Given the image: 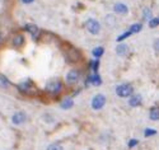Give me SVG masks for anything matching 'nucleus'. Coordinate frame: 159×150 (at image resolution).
<instances>
[{
	"label": "nucleus",
	"instance_id": "1",
	"mask_svg": "<svg viewBox=\"0 0 159 150\" xmlns=\"http://www.w3.org/2000/svg\"><path fill=\"white\" fill-rule=\"evenodd\" d=\"M132 92H134V89H132V87H131L130 84H121V85H118V87L116 88L117 95H118V97H121V98L131 97Z\"/></svg>",
	"mask_w": 159,
	"mask_h": 150
},
{
	"label": "nucleus",
	"instance_id": "2",
	"mask_svg": "<svg viewBox=\"0 0 159 150\" xmlns=\"http://www.w3.org/2000/svg\"><path fill=\"white\" fill-rule=\"evenodd\" d=\"M85 27H87V30L92 33V34H99V32H101V24H99V22L97 20V19H93V18H89V19H87V22H85Z\"/></svg>",
	"mask_w": 159,
	"mask_h": 150
},
{
	"label": "nucleus",
	"instance_id": "3",
	"mask_svg": "<svg viewBox=\"0 0 159 150\" xmlns=\"http://www.w3.org/2000/svg\"><path fill=\"white\" fill-rule=\"evenodd\" d=\"M104 104H106V97L103 94H97L93 97V99H92V108L96 110V111L103 108Z\"/></svg>",
	"mask_w": 159,
	"mask_h": 150
},
{
	"label": "nucleus",
	"instance_id": "4",
	"mask_svg": "<svg viewBox=\"0 0 159 150\" xmlns=\"http://www.w3.org/2000/svg\"><path fill=\"white\" fill-rule=\"evenodd\" d=\"M61 89H62V84L59 80H52L50 83H47V85H46V90L50 92L51 94H57Z\"/></svg>",
	"mask_w": 159,
	"mask_h": 150
},
{
	"label": "nucleus",
	"instance_id": "5",
	"mask_svg": "<svg viewBox=\"0 0 159 150\" xmlns=\"http://www.w3.org/2000/svg\"><path fill=\"white\" fill-rule=\"evenodd\" d=\"M79 78H80V73L74 69V70H70L68 73V75H66V81H68L69 84H75L79 80Z\"/></svg>",
	"mask_w": 159,
	"mask_h": 150
},
{
	"label": "nucleus",
	"instance_id": "6",
	"mask_svg": "<svg viewBox=\"0 0 159 150\" xmlns=\"http://www.w3.org/2000/svg\"><path fill=\"white\" fill-rule=\"evenodd\" d=\"M113 11L117 13V14L125 16V14H127V13H129V8H127L126 4H124V3H116V4L113 5Z\"/></svg>",
	"mask_w": 159,
	"mask_h": 150
},
{
	"label": "nucleus",
	"instance_id": "7",
	"mask_svg": "<svg viewBox=\"0 0 159 150\" xmlns=\"http://www.w3.org/2000/svg\"><path fill=\"white\" fill-rule=\"evenodd\" d=\"M24 121H25V115L23 112H17L11 117V122L14 125H20V124H23Z\"/></svg>",
	"mask_w": 159,
	"mask_h": 150
},
{
	"label": "nucleus",
	"instance_id": "8",
	"mask_svg": "<svg viewBox=\"0 0 159 150\" xmlns=\"http://www.w3.org/2000/svg\"><path fill=\"white\" fill-rule=\"evenodd\" d=\"M116 53L118 56H126L129 53V46L125 43H120L116 46Z\"/></svg>",
	"mask_w": 159,
	"mask_h": 150
},
{
	"label": "nucleus",
	"instance_id": "9",
	"mask_svg": "<svg viewBox=\"0 0 159 150\" xmlns=\"http://www.w3.org/2000/svg\"><path fill=\"white\" fill-rule=\"evenodd\" d=\"M129 104H130L131 107H138V106H140V104H141V95H139V94L132 95V97L130 98V101H129Z\"/></svg>",
	"mask_w": 159,
	"mask_h": 150
},
{
	"label": "nucleus",
	"instance_id": "10",
	"mask_svg": "<svg viewBox=\"0 0 159 150\" xmlns=\"http://www.w3.org/2000/svg\"><path fill=\"white\" fill-rule=\"evenodd\" d=\"M11 43L14 45L16 47H20V46H23V45H24V37H23L22 34H17V36H14V38H13V41H11Z\"/></svg>",
	"mask_w": 159,
	"mask_h": 150
},
{
	"label": "nucleus",
	"instance_id": "11",
	"mask_svg": "<svg viewBox=\"0 0 159 150\" xmlns=\"http://www.w3.org/2000/svg\"><path fill=\"white\" fill-rule=\"evenodd\" d=\"M24 28H25V31H27V32H30L32 36H37V34H38V28H37L34 24L28 23V24H25Z\"/></svg>",
	"mask_w": 159,
	"mask_h": 150
},
{
	"label": "nucleus",
	"instance_id": "12",
	"mask_svg": "<svg viewBox=\"0 0 159 150\" xmlns=\"http://www.w3.org/2000/svg\"><path fill=\"white\" fill-rule=\"evenodd\" d=\"M18 88H19V90H20V92L27 93V92H28V90L32 88V83H31L30 80H27V81H25V83H20V84L18 85Z\"/></svg>",
	"mask_w": 159,
	"mask_h": 150
},
{
	"label": "nucleus",
	"instance_id": "13",
	"mask_svg": "<svg viewBox=\"0 0 159 150\" xmlns=\"http://www.w3.org/2000/svg\"><path fill=\"white\" fill-rule=\"evenodd\" d=\"M149 116H150V120H153V121L159 120V108H157V107L152 108V110H150V113H149Z\"/></svg>",
	"mask_w": 159,
	"mask_h": 150
},
{
	"label": "nucleus",
	"instance_id": "14",
	"mask_svg": "<svg viewBox=\"0 0 159 150\" xmlns=\"http://www.w3.org/2000/svg\"><path fill=\"white\" fill-rule=\"evenodd\" d=\"M74 106V102L71 98H66L62 103H61V108H64V110H69V108H71Z\"/></svg>",
	"mask_w": 159,
	"mask_h": 150
},
{
	"label": "nucleus",
	"instance_id": "15",
	"mask_svg": "<svg viewBox=\"0 0 159 150\" xmlns=\"http://www.w3.org/2000/svg\"><path fill=\"white\" fill-rule=\"evenodd\" d=\"M68 57H69V60H70V61H78L80 56H79V52H78V51L71 50V51H70V53L68 55Z\"/></svg>",
	"mask_w": 159,
	"mask_h": 150
},
{
	"label": "nucleus",
	"instance_id": "16",
	"mask_svg": "<svg viewBox=\"0 0 159 150\" xmlns=\"http://www.w3.org/2000/svg\"><path fill=\"white\" fill-rule=\"evenodd\" d=\"M88 81H90V83H93L94 85H99V84H101V79H99V75L94 74V75H92V76H89Z\"/></svg>",
	"mask_w": 159,
	"mask_h": 150
},
{
	"label": "nucleus",
	"instance_id": "17",
	"mask_svg": "<svg viewBox=\"0 0 159 150\" xmlns=\"http://www.w3.org/2000/svg\"><path fill=\"white\" fill-rule=\"evenodd\" d=\"M103 52H104L103 47H96L93 51H92V53H93L94 57H101V56L103 55Z\"/></svg>",
	"mask_w": 159,
	"mask_h": 150
},
{
	"label": "nucleus",
	"instance_id": "18",
	"mask_svg": "<svg viewBox=\"0 0 159 150\" xmlns=\"http://www.w3.org/2000/svg\"><path fill=\"white\" fill-rule=\"evenodd\" d=\"M0 85L4 87V88H8V87L10 85V83H9V80H8V78H7V76L0 75Z\"/></svg>",
	"mask_w": 159,
	"mask_h": 150
},
{
	"label": "nucleus",
	"instance_id": "19",
	"mask_svg": "<svg viewBox=\"0 0 159 150\" xmlns=\"http://www.w3.org/2000/svg\"><path fill=\"white\" fill-rule=\"evenodd\" d=\"M141 30V24H139V23H135V24H132L131 25V28H130V33L132 34V33H136V32H139Z\"/></svg>",
	"mask_w": 159,
	"mask_h": 150
},
{
	"label": "nucleus",
	"instance_id": "20",
	"mask_svg": "<svg viewBox=\"0 0 159 150\" xmlns=\"http://www.w3.org/2000/svg\"><path fill=\"white\" fill-rule=\"evenodd\" d=\"M47 150H64V149L59 143H54V144H51V145L47 146Z\"/></svg>",
	"mask_w": 159,
	"mask_h": 150
},
{
	"label": "nucleus",
	"instance_id": "21",
	"mask_svg": "<svg viewBox=\"0 0 159 150\" xmlns=\"http://www.w3.org/2000/svg\"><path fill=\"white\" fill-rule=\"evenodd\" d=\"M143 13H144V18H145V19H150V18H152V11H150L149 8H145Z\"/></svg>",
	"mask_w": 159,
	"mask_h": 150
},
{
	"label": "nucleus",
	"instance_id": "22",
	"mask_svg": "<svg viewBox=\"0 0 159 150\" xmlns=\"http://www.w3.org/2000/svg\"><path fill=\"white\" fill-rule=\"evenodd\" d=\"M149 25L152 27V28H154V27L159 25V18H153V19H150V22H149Z\"/></svg>",
	"mask_w": 159,
	"mask_h": 150
},
{
	"label": "nucleus",
	"instance_id": "23",
	"mask_svg": "<svg viewBox=\"0 0 159 150\" xmlns=\"http://www.w3.org/2000/svg\"><path fill=\"white\" fill-rule=\"evenodd\" d=\"M157 134V131L155 130H150V129H147L144 131V135L145 136H152V135H155Z\"/></svg>",
	"mask_w": 159,
	"mask_h": 150
},
{
	"label": "nucleus",
	"instance_id": "24",
	"mask_svg": "<svg viewBox=\"0 0 159 150\" xmlns=\"http://www.w3.org/2000/svg\"><path fill=\"white\" fill-rule=\"evenodd\" d=\"M129 36H131V33H130V31H127V32H125V33H122V36H120L117 38V41H122V39H125V38H127Z\"/></svg>",
	"mask_w": 159,
	"mask_h": 150
},
{
	"label": "nucleus",
	"instance_id": "25",
	"mask_svg": "<svg viewBox=\"0 0 159 150\" xmlns=\"http://www.w3.org/2000/svg\"><path fill=\"white\" fill-rule=\"evenodd\" d=\"M90 65H92V69H93L94 71H97V70H98V65H99V62H98V61H96V62H92Z\"/></svg>",
	"mask_w": 159,
	"mask_h": 150
},
{
	"label": "nucleus",
	"instance_id": "26",
	"mask_svg": "<svg viewBox=\"0 0 159 150\" xmlns=\"http://www.w3.org/2000/svg\"><path fill=\"white\" fill-rule=\"evenodd\" d=\"M154 50H155V51H158V52H159V38H158V39H155V41H154Z\"/></svg>",
	"mask_w": 159,
	"mask_h": 150
},
{
	"label": "nucleus",
	"instance_id": "27",
	"mask_svg": "<svg viewBox=\"0 0 159 150\" xmlns=\"http://www.w3.org/2000/svg\"><path fill=\"white\" fill-rule=\"evenodd\" d=\"M136 144H138V140H131V141L129 143V148H134Z\"/></svg>",
	"mask_w": 159,
	"mask_h": 150
},
{
	"label": "nucleus",
	"instance_id": "28",
	"mask_svg": "<svg viewBox=\"0 0 159 150\" xmlns=\"http://www.w3.org/2000/svg\"><path fill=\"white\" fill-rule=\"evenodd\" d=\"M22 2L24 3V4H31V3H33L34 0H22Z\"/></svg>",
	"mask_w": 159,
	"mask_h": 150
},
{
	"label": "nucleus",
	"instance_id": "29",
	"mask_svg": "<svg viewBox=\"0 0 159 150\" xmlns=\"http://www.w3.org/2000/svg\"><path fill=\"white\" fill-rule=\"evenodd\" d=\"M0 45H2V37H0Z\"/></svg>",
	"mask_w": 159,
	"mask_h": 150
}]
</instances>
